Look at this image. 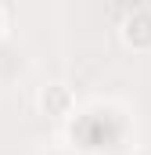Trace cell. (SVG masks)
<instances>
[{"label": "cell", "mask_w": 151, "mask_h": 155, "mask_svg": "<svg viewBox=\"0 0 151 155\" xmlns=\"http://www.w3.org/2000/svg\"><path fill=\"white\" fill-rule=\"evenodd\" d=\"M69 141L79 155H119L130 141V116L115 105H90L72 116Z\"/></svg>", "instance_id": "cell-1"}, {"label": "cell", "mask_w": 151, "mask_h": 155, "mask_svg": "<svg viewBox=\"0 0 151 155\" xmlns=\"http://www.w3.org/2000/svg\"><path fill=\"white\" fill-rule=\"evenodd\" d=\"M122 43L133 51H151V4H137L122 15Z\"/></svg>", "instance_id": "cell-2"}, {"label": "cell", "mask_w": 151, "mask_h": 155, "mask_svg": "<svg viewBox=\"0 0 151 155\" xmlns=\"http://www.w3.org/2000/svg\"><path fill=\"white\" fill-rule=\"evenodd\" d=\"M40 108L47 112V116L54 119H69L76 112V97L69 87H61V83H50V87H43L40 90Z\"/></svg>", "instance_id": "cell-3"}, {"label": "cell", "mask_w": 151, "mask_h": 155, "mask_svg": "<svg viewBox=\"0 0 151 155\" xmlns=\"http://www.w3.org/2000/svg\"><path fill=\"white\" fill-rule=\"evenodd\" d=\"M4 25H7V11L0 7V36H4Z\"/></svg>", "instance_id": "cell-4"}, {"label": "cell", "mask_w": 151, "mask_h": 155, "mask_svg": "<svg viewBox=\"0 0 151 155\" xmlns=\"http://www.w3.org/2000/svg\"><path fill=\"white\" fill-rule=\"evenodd\" d=\"M50 155H79L76 148H69V152H50Z\"/></svg>", "instance_id": "cell-5"}, {"label": "cell", "mask_w": 151, "mask_h": 155, "mask_svg": "<svg viewBox=\"0 0 151 155\" xmlns=\"http://www.w3.org/2000/svg\"><path fill=\"white\" fill-rule=\"evenodd\" d=\"M119 155H137V152H130V148H126V152H119Z\"/></svg>", "instance_id": "cell-6"}]
</instances>
